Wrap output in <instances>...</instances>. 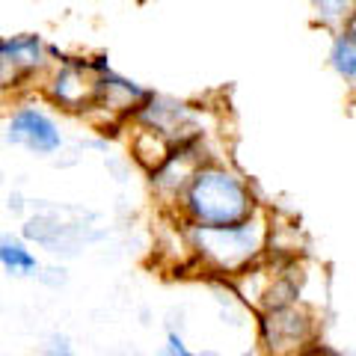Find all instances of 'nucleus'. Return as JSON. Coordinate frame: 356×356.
I'll list each match as a JSON object with an SVG mask.
<instances>
[{
  "mask_svg": "<svg viewBox=\"0 0 356 356\" xmlns=\"http://www.w3.org/2000/svg\"><path fill=\"white\" fill-rule=\"evenodd\" d=\"M0 267L13 276H36L39 273V259L18 235H0Z\"/></svg>",
  "mask_w": 356,
  "mask_h": 356,
  "instance_id": "nucleus-11",
  "label": "nucleus"
},
{
  "mask_svg": "<svg viewBox=\"0 0 356 356\" xmlns=\"http://www.w3.org/2000/svg\"><path fill=\"white\" fill-rule=\"evenodd\" d=\"M3 137H6V143L27 149L33 154H54L63 146V131L57 125V119L33 102L18 104L13 113H9Z\"/></svg>",
  "mask_w": 356,
  "mask_h": 356,
  "instance_id": "nucleus-9",
  "label": "nucleus"
},
{
  "mask_svg": "<svg viewBox=\"0 0 356 356\" xmlns=\"http://www.w3.org/2000/svg\"><path fill=\"white\" fill-rule=\"evenodd\" d=\"M211 158H217V154H211L208 140H191V143H184V146H175L170 152V158H166L154 172H149L152 193H154V199H158V205H161V211L166 217L175 211L178 199H181L184 187L193 178V172Z\"/></svg>",
  "mask_w": 356,
  "mask_h": 356,
  "instance_id": "nucleus-8",
  "label": "nucleus"
},
{
  "mask_svg": "<svg viewBox=\"0 0 356 356\" xmlns=\"http://www.w3.org/2000/svg\"><path fill=\"white\" fill-rule=\"evenodd\" d=\"M205 116H208L205 107H196L172 95L149 92L146 102L134 110L128 125L149 128L154 134H161L163 140H170L172 146H184L191 140H208L211 128L205 125Z\"/></svg>",
  "mask_w": 356,
  "mask_h": 356,
  "instance_id": "nucleus-5",
  "label": "nucleus"
},
{
  "mask_svg": "<svg viewBox=\"0 0 356 356\" xmlns=\"http://www.w3.org/2000/svg\"><path fill=\"white\" fill-rule=\"evenodd\" d=\"M163 356H202V353H193V350L184 344V339L178 336L175 330H170V336H166V344H163Z\"/></svg>",
  "mask_w": 356,
  "mask_h": 356,
  "instance_id": "nucleus-16",
  "label": "nucleus"
},
{
  "mask_svg": "<svg viewBox=\"0 0 356 356\" xmlns=\"http://www.w3.org/2000/svg\"><path fill=\"white\" fill-rule=\"evenodd\" d=\"M261 205L247 175L222 158L205 161L187 181L170 217L181 226H232L247 220Z\"/></svg>",
  "mask_w": 356,
  "mask_h": 356,
  "instance_id": "nucleus-1",
  "label": "nucleus"
},
{
  "mask_svg": "<svg viewBox=\"0 0 356 356\" xmlns=\"http://www.w3.org/2000/svg\"><path fill=\"white\" fill-rule=\"evenodd\" d=\"M330 65L344 83L356 81V30H353V24L341 27L336 33V39L330 44Z\"/></svg>",
  "mask_w": 356,
  "mask_h": 356,
  "instance_id": "nucleus-12",
  "label": "nucleus"
},
{
  "mask_svg": "<svg viewBox=\"0 0 356 356\" xmlns=\"http://www.w3.org/2000/svg\"><path fill=\"white\" fill-rule=\"evenodd\" d=\"M312 9H315V18L321 24H353V3H344V0H318V3H312Z\"/></svg>",
  "mask_w": 356,
  "mask_h": 356,
  "instance_id": "nucleus-13",
  "label": "nucleus"
},
{
  "mask_svg": "<svg viewBox=\"0 0 356 356\" xmlns=\"http://www.w3.org/2000/svg\"><path fill=\"white\" fill-rule=\"evenodd\" d=\"M303 356H339L336 350H330V348H324V344H318V348H312L309 353H303Z\"/></svg>",
  "mask_w": 356,
  "mask_h": 356,
  "instance_id": "nucleus-18",
  "label": "nucleus"
},
{
  "mask_svg": "<svg viewBox=\"0 0 356 356\" xmlns=\"http://www.w3.org/2000/svg\"><path fill=\"white\" fill-rule=\"evenodd\" d=\"M39 356H74V348L69 336H63V332H54V336H48V341L42 344V353Z\"/></svg>",
  "mask_w": 356,
  "mask_h": 356,
  "instance_id": "nucleus-14",
  "label": "nucleus"
},
{
  "mask_svg": "<svg viewBox=\"0 0 356 356\" xmlns=\"http://www.w3.org/2000/svg\"><path fill=\"white\" fill-rule=\"evenodd\" d=\"M149 89L128 81L125 74H119L113 65L107 63V57H98V92L95 102L89 107V113L83 116L95 131H119L125 128L134 110L146 102Z\"/></svg>",
  "mask_w": 356,
  "mask_h": 356,
  "instance_id": "nucleus-6",
  "label": "nucleus"
},
{
  "mask_svg": "<svg viewBox=\"0 0 356 356\" xmlns=\"http://www.w3.org/2000/svg\"><path fill=\"white\" fill-rule=\"evenodd\" d=\"M36 280L42 285H48V288H63L65 282H69V273H65V267H39Z\"/></svg>",
  "mask_w": 356,
  "mask_h": 356,
  "instance_id": "nucleus-15",
  "label": "nucleus"
},
{
  "mask_svg": "<svg viewBox=\"0 0 356 356\" xmlns=\"http://www.w3.org/2000/svg\"><path fill=\"white\" fill-rule=\"evenodd\" d=\"M191 247V270H202L211 280L232 282L267 255L270 211L259 208L247 220L232 226H184Z\"/></svg>",
  "mask_w": 356,
  "mask_h": 356,
  "instance_id": "nucleus-2",
  "label": "nucleus"
},
{
  "mask_svg": "<svg viewBox=\"0 0 356 356\" xmlns=\"http://www.w3.org/2000/svg\"><path fill=\"white\" fill-rule=\"evenodd\" d=\"M255 327L267 356H303L321 344V315L306 300L259 312Z\"/></svg>",
  "mask_w": 356,
  "mask_h": 356,
  "instance_id": "nucleus-3",
  "label": "nucleus"
},
{
  "mask_svg": "<svg viewBox=\"0 0 356 356\" xmlns=\"http://www.w3.org/2000/svg\"><path fill=\"white\" fill-rule=\"evenodd\" d=\"M128 149H131V158L137 161L146 172H154L158 166L170 158V152L175 149L170 140H163L161 134H154L149 128H140V125H128Z\"/></svg>",
  "mask_w": 356,
  "mask_h": 356,
  "instance_id": "nucleus-10",
  "label": "nucleus"
},
{
  "mask_svg": "<svg viewBox=\"0 0 356 356\" xmlns=\"http://www.w3.org/2000/svg\"><path fill=\"white\" fill-rule=\"evenodd\" d=\"M9 211H15V214H24V196H21V193L9 196Z\"/></svg>",
  "mask_w": 356,
  "mask_h": 356,
  "instance_id": "nucleus-17",
  "label": "nucleus"
},
{
  "mask_svg": "<svg viewBox=\"0 0 356 356\" xmlns=\"http://www.w3.org/2000/svg\"><path fill=\"white\" fill-rule=\"evenodd\" d=\"M57 51L36 33L0 39V102L30 95L57 63Z\"/></svg>",
  "mask_w": 356,
  "mask_h": 356,
  "instance_id": "nucleus-4",
  "label": "nucleus"
},
{
  "mask_svg": "<svg viewBox=\"0 0 356 356\" xmlns=\"http://www.w3.org/2000/svg\"><path fill=\"white\" fill-rule=\"evenodd\" d=\"M39 92L65 113L86 116L98 92V57H60L51 65V72L44 74Z\"/></svg>",
  "mask_w": 356,
  "mask_h": 356,
  "instance_id": "nucleus-7",
  "label": "nucleus"
}]
</instances>
